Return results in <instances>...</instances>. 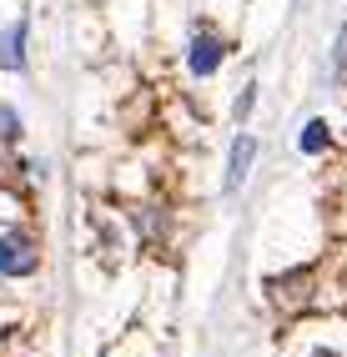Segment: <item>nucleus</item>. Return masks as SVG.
I'll return each instance as SVG.
<instances>
[{"label":"nucleus","mask_w":347,"mask_h":357,"mask_svg":"<svg viewBox=\"0 0 347 357\" xmlns=\"http://www.w3.org/2000/svg\"><path fill=\"white\" fill-rule=\"evenodd\" d=\"M0 121H6V136H10V141L20 136V126H15V111H10V106H0Z\"/></svg>","instance_id":"nucleus-8"},{"label":"nucleus","mask_w":347,"mask_h":357,"mask_svg":"<svg viewBox=\"0 0 347 357\" xmlns=\"http://www.w3.org/2000/svg\"><path fill=\"white\" fill-rule=\"evenodd\" d=\"M0 66H6V70H20V66H26V20H15V26L6 31V45H0Z\"/></svg>","instance_id":"nucleus-4"},{"label":"nucleus","mask_w":347,"mask_h":357,"mask_svg":"<svg viewBox=\"0 0 347 357\" xmlns=\"http://www.w3.org/2000/svg\"><path fill=\"white\" fill-rule=\"evenodd\" d=\"M297 146H302L307 156H317L322 146H327V121H307V126H302V141H297Z\"/></svg>","instance_id":"nucleus-5"},{"label":"nucleus","mask_w":347,"mask_h":357,"mask_svg":"<svg viewBox=\"0 0 347 357\" xmlns=\"http://www.w3.org/2000/svg\"><path fill=\"white\" fill-rule=\"evenodd\" d=\"M252 156H257V141H252V136H237V141H231V161H226V192H237V186L247 181V166H252Z\"/></svg>","instance_id":"nucleus-3"},{"label":"nucleus","mask_w":347,"mask_h":357,"mask_svg":"<svg viewBox=\"0 0 347 357\" xmlns=\"http://www.w3.org/2000/svg\"><path fill=\"white\" fill-rule=\"evenodd\" d=\"M36 247L26 231H6L0 236V277H31L36 272Z\"/></svg>","instance_id":"nucleus-1"},{"label":"nucleus","mask_w":347,"mask_h":357,"mask_svg":"<svg viewBox=\"0 0 347 357\" xmlns=\"http://www.w3.org/2000/svg\"><path fill=\"white\" fill-rule=\"evenodd\" d=\"M222 51H226V45H222L212 31H196V36H192V51H187L192 76H212V70L222 66Z\"/></svg>","instance_id":"nucleus-2"},{"label":"nucleus","mask_w":347,"mask_h":357,"mask_svg":"<svg viewBox=\"0 0 347 357\" xmlns=\"http://www.w3.org/2000/svg\"><path fill=\"white\" fill-rule=\"evenodd\" d=\"M252 101H257V86H247L242 96H237V121H247V111H252Z\"/></svg>","instance_id":"nucleus-7"},{"label":"nucleus","mask_w":347,"mask_h":357,"mask_svg":"<svg viewBox=\"0 0 347 357\" xmlns=\"http://www.w3.org/2000/svg\"><path fill=\"white\" fill-rule=\"evenodd\" d=\"M347 70V26H342V36H337V51H332V76H342Z\"/></svg>","instance_id":"nucleus-6"}]
</instances>
